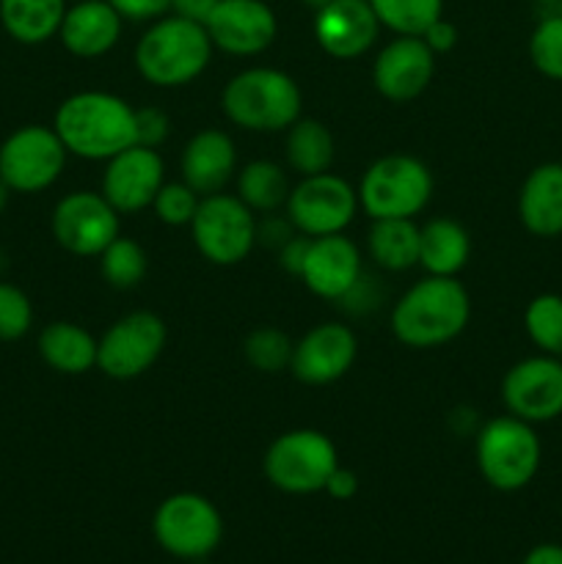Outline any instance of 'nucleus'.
Instances as JSON below:
<instances>
[{
    "mask_svg": "<svg viewBox=\"0 0 562 564\" xmlns=\"http://www.w3.org/2000/svg\"><path fill=\"white\" fill-rule=\"evenodd\" d=\"M472 301L457 275H424L391 308V334L413 350L450 345L466 330Z\"/></svg>",
    "mask_w": 562,
    "mask_h": 564,
    "instance_id": "obj_1",
    "label": "nucleus"
},
{
    "mask_svg": "<svg viewBox=\"0 0 562 564\" xmlns=\"http://www.w3.org/2000/svg\"><path fill=\"white\" fill-rule=\"evenodd\" d=\"M66 152L83 160H110L138 143L136 108L108 91H77L58 105L53 119Z\"/></svg>",
    "mask_w": 562,
    "mask_h": 564,
    "instance_id": "obj_2",
    "label": "nucleus"
},
{
    "mask_svg": "<svg viewBox=\"0 0 562 564\" xmlns=\"http://www.w3.org/2000/svg\"><path fill=\"white\" fill-rule=\"evenodd\" d=\"M213 39L202 22L160 17L136 44V66L158 88H180L196 80L213 58Z\"/></svg>",
    "mask_w": 562,
    "mask_h": 564,
    "instance_id": "obj_3",
    "label": "nucleus"
},
{
    "mask_svg": "<svg viewBox=\"0 0 562 564\" xmlns=\"http://www.w3.org/2000/svg\"><path fill=\"white\" fill-rule=\"evenodd\" d=\"M231 124L248 132L290 130L303 110L301 86L273 66H251L231 77L220 94Z\"/></svg>",
    "mask_w": 562,
    "mask_h": 564,
    "instance_id": "obj_4",
    "label": "nucleus"
},
{
    "mask_svg": "<svg viewBox=\"0 0 562 564\" xmlns=\"http://www.w3.org/2000/svg\"><path fill=\"white\" fill-rule=\"evenodd\" d=\"M474 455H477L479 474L490 488L516 494L538 477L543 446L532 424L507 413L479 427Z\"/></svg>",
    "mask_w": 562,
    "mask_h": 564,
    "instance_id": "obj_5",
    "label": "nucleus"
},
{
    "mask_svg": "<svg viewBox=\"0 0 562 564\" xmlns=\"http://www.w3.org/2000/svg\"><path fill=\"white\" fill-rule=\"evenodd\" d=\"M358 207L372 220L413 218L433 196V174L411 154L378 158L358 182Z\"/></svg>",
    "mask_w": 562,
    "mask_h": 564,
    "instance_id": "obj_6",
    "label": "nucleus"
},
{
    "mask_svg": "<svg viewBox=\"0 0 562 564\" xmlns=\"http://www.w3.org/2000/svg\"><path fill=\"white\" fill-rule=\"evenodd\" d=\"M339 466L334 441L312 427L281 433L264 452V477L275 490L290 496H312L325 490Z\"/></svg>",
    "mask_w": 562,
    "mask_h": 564,
    "instance_id": "obj_7",
    "label": "nucleus"
},
{
    "mask_svg": "<svg viewBox=\"0 0 562 564\" xmlns=\"http://www.w3.org/2000/svg\"><path fill=\"white\" fill-rule=\"evenodd\" d=\"M152 534L165 554L196 562L220 545L224 518L207 496L182 490L160 501L152 518Z\"/></svg>",
    "mask_w": 562,
    "mask_h": 564,
    "instance_id": "obj_8",
    "label": "nucleus"
},
{
    "mask_svg": "<svg viewBox=\"0 0 562 564\" xmlns=\"http://www.w3.org/2000/svg\"><path fill=\"white\" fill-rule=\"evenodd\" d=\"M257 213L229 193L202 196L191 220V235L196 251L218 268H231L248 259L257 246Z\"/></svg>",
    "mask_w": 562,
    "mask_h": 564,
    "instance_id": "obj_9",
    "label": "nucleus"
},
{
    "mask_svg": "<svg viewBox=\"0 0 562 564\" xmlns=\"http://www.w3.org/2000/svg\"><path fill=\"white\" fill-rule=\"evenodd\" d=\"M66 154L53 127L25 124L0 143V180L11 193H42L64 174Z\"/></svg>",
    "mask_w": 562,
    "mask_h": 564,
    "instance_id": "obj_10",
    "label": "nucleus"
},
{
    "mask_svg": "<svg viewBox=\"0 0 562 564\" xmlns=\"http://www.w3.org/2000/svg\"><path fill=\"white\" fill-rule=\"evenodd\" d=\"M284 207L298 235H342L358 213V191L342 176L323 171L303 176L290 191Z\"/></svg>",
    "mask_w": 562,
    "mask_h": 564,
    "instance_id": "obj_11",
    "label": "nucleus"
},
{
    "mask_svg": "<svg viewBox=\"0 0 562 564\" xmlns=\"http://www.w3.org/2000/svg\"><path fill=\"white\" fill-rule=\"evenodd\" d=\"M169 328L154 312H130L116 319L97 347V369L114 380L149 372L163 352Z\"/></svg>",
    "mask_w": 562,
    "mask_h": 564,
    "instance_id": "obj_12",
    "label": "nucleus"
},
{
    "mask_svg": "<svg viewBox=\"0 0 562 564\" xmlns=\"http://www.w3.org/2000/svg\"><path fill=\"white\" fill-rule=\"evenodd\" d=\"M50 229L72 257H99L119 237V213L102 193L75 191L55 204Z\"/></svg>",
    "mask_w": 562,
    "mask_h": 564,
    "instance_id": "obj_13",
    "label": "nucleus"
},
{
    "mask_svg": "<svg viewBox=\"0 0 562 564\" xmlns=\"http://www.w3.org/2000/svg\"><path fill=\"white\" fill-rule=\"evenodd\" d=\"M501 402L507 413L529 424L554 422L562 416V361L560 356L523 358L507 369L501 380Z\"/></svg>",
    "mask_w": 562,
    "mask_h": 564,
    "instance_id": "obj_14",
    "label": "nucleus"
},
{
    "mask_svg": "<svg viewBox=\"0 0 562 564\" xmlns=\"http://www.w3.org/2000/svg\"><path fill=\"white\" fill-rule=\"evenodd\" d=\"M163 182L165 165L158 149L132 143L130 149L108 160L102 174V191L99 193L114 204L116 213L132 215L152 207Z\"/></svg>",
    "mask_w": 562,
    "mask_h": 564,
    "instance_id": "obj_15",
    "label": "nucleus"
},
{
    "mask_svg": "<svg viewBox=\"0 0 562 564\" xmlns=\"http://www.w3.org/2000/svg\"><path fill=\"white\" fill-rule=\"evenodd\" d=\"M356 334L345 323H320L292 345L290 372L306 386L336 383L356 361Z\"/></svg>",
    "mask_w": 562,
    "mask_h": 564,
    "instance_id": "obj_16",
    "label": "nucleus"
},
{
    "mask_svg": "<svg viewBox=\"0 0 562 564\" xmlns=\"http://www.w3.org/2000/svg\"><path fill=\"white\" fill-rule=\"evenodd\" d=\"M213 47L229 55H259L275 42L279 20L264 0H218L204 22Z\"/></svg>",
    "mask_w": 562,
    "mask_h": 564,
    "instance_id": "obj_17",
    "label": "nucleus"
},
{
    "mask_svg": "<svg viewBox=\"0 0 562 564\" xmlns=\"http://www.w3.org/2000/svg\"><path fill=\"white\" fill-rule=\"evenodd\" d=\"M435 53L422 36H397L372 64V83L389 102H411L433 83Z\"/></svg>",
    "mask_w": 562,
    "mask_h": 564,
    "instance_id": "obj_18",
    "label": "nucleus"
},
{
    "mask_svg": "<svg viewBox=\"0 0 562 564\" xmlns=\"http://www.w3.org/2000/svg\"><path fill=\"white\" fill-rule=\"evenodd\" d=\"M380 22L369 0H331L314 11V39L331 58L350 61L378 42Z\"/></svg>",
    "mask_w": 562,
    "mask_h": 564,
    "instance_id": "obj_19",
    "label": "nucleus"
},
{
    "mask_svg": "<svg viewBox=\"0 0 562 564\" xmlns=\"http://www.w3.org/2000/svg\"><path fill=\"white\" fill-rule=\"evenodd\" d=\"M364 275L361 253L345 235H325L309 240L306 259L298 279L312 295L339 303Z\"/></svg>",
    "mask_w": 562,
    "mask_h": 564,
    "instance_id": "obj_20",
    "label": "nucleus"
},
{
    "mask_svg": "<svg viewBox=\"0 0 562 564\" xmlns=\"http://www.w3.org/2000/svg\"><path fill=\"white\" fill-rule=\"evenodd\" d=\"M121 25L125 20L108 0H75L66 6L58 36L75 58H99L119 44Z\"/></svg>",
    "mask_w": 562,
    "mask_h": 564,
    "instance_id": "obj_21",
    "label": "nucleus"
},
{
    "mask_svg": "<svg viewBox=\"0 0 562 564\" xmlns=\"http://www.w3.org/2000/svg\"><path fill=\"white\" fill-rule=\"evenodd\" d=\"M182 182L191 185L198 196L220 193L237 169V149L226 132L202 130L182 149Z\"/></svg>",
    "mask_w": 562,
    "mask_h": 564,
    "instance_id": "obj_22",
    "label": "nucleus"
},
{
    "mask_svg": "<svg viewBox=\"0 0 562 564\" xmlns=\"http://www.w3.org/2000/svg\"><path fill=\"white\" fill-rule=\"evenodd\" d=\"M518 218L534 237L562 235V163H543L529 171L518 191Z\"/></svg>",
    "mask_w": 562,
    "mask_h": 564,
    "instance_id": "obj_23",
    "label": "nucleus"
},
{
    "mask_svg": "<svg viewBox=\"0 0 562 564\" xmlns=\"http://www.w3.org/2000/svg\"><path fill=\"white\" fill-rule=\"evenodd\" d=\"M97 347L99 339L69 319H55L39 334V356L58 375L91 372L97 367Z\"/></svg>",
    "mask_w": 562,
    "mask_h": 564,
    "instance_id": "obj_24",
    "label": "nucleus"
},
{
    "mask_svg": "<svg viewBox=\"0 0 562 564\" xmlns=\"http://www.w3.org/2000/svg\"><path fill=\"white\" fill-rule=\"evenodd\" d=\"M472 257V237L457 220L433 218L419 229V264L428 275H457Z\"/></svg>",
    "mask_w": 562,
    "mask_h": 564,
    "instance_id": "obj_25",
    "label": "nucleus"
},
{
    "mask_svg": "<svg viewBox=\"0 0 562 564\" xmlns=\"http://www.w3.org/2000/svg\"><path fill=\"white\" fill-rule=\"evenodd\" d=\"M66 0H0V25L14 42L44 44L58 36Z\"/></svg>",
    "mask_w": 562,
    "mask_h": 564,
    "instance_id": "obj_26",
    "label": "nucleus"
},
{
    "mask_svg": "<svg viewBox=\"0 0 562 564\" xmlns=\"http://www.w3.org/2000/svg\"><path fill=\"white\" fill-rule=\"evenodd\" d=\"M369 257L378 268L402 273L419 264V226L413 218L372 220L367 235Z\"/></svg>",
    "mask_w": 562,
    "mask_h": 564,
    "instance_id": "obj_27",
    "label": "nucleus"
},
{
    "mask_svg": "<svg viewBox=\"0 0 562 564\" xmlns=\"http://www.w3.org/2000/svg\"><path fill=\"white\" fill-rule=\"evenodd\" d=\"M287 163L301 176L323 174L334 163V135L317 119H298L287 130Z\"/></svg>",
    "mask_w": 562,
    "mask_h": 564,
    "instance_id": "obj_28",
    "label": "nucleus"
},
{
    "mask_svg": "<svg viewBox=\"0 0 562 564\" xmlns=\"http://www.w3.org/2000/svg\"><path fill=\"white\" fill-rule=\"evenodd\" d=\"M290 191L284 169L273 160H253L237 174V198L253 213L273 215L275 209L284 207Z\"/></svg>",
    "mask_w": 562,
    "mask_h": 564,
    "instance_id": "obj_29",
    "label": "nucleus"
},
{
    "mask_svg": "<svg viewBox=\"0 0 562 564\" xmlns=\"http://www.w3.org/2000/svg\"><path fill=\"white\" fill-rule=\"evenodd\" d=\"M380 28L397 36H422L435 20L444 17V0H369Z\"/></svg>",
    "mask_w": 562,
    "mask_h": 564,
    "instance_id": "obj_30",
    "label": "nucleus"
},
{
    "mask_svg": "<svg viewBox=\"0 0 562 564\" xmlns=\"http://www.w3.org/2000/svg\"><path fill=\"white\" fill-rule=\"evenodd\" d=\"M99 273L114 290H136L149 273V257L141 242L130 237H116L102 253H99Z\"/></svg>",
    "mask_w": 562,
    "mask_h": 564,
    "instance_id": "obj_31",
    "label": "nucleus"
},
{
    "mask_svg": "<svg viewBox=\"0 0 562 564\" xmlns=\"http://www.w3.org/2000/svg\"><path fill=\"white\" fill-rule=\"evenodd\" d=\"M523 328L532 345L545 356H562V295L543 292L523 312Z\"/></svg>",
    "mask_w": 562,
    "mask_h": 564,
    "instance_id": "obj_32",
    "label": "nucleus"
},
{
    "mask_svg": "<svg viewBox=\"0 0 562 564\" xmlns=\"http://www.w3.org/2000/svg\"><path fill=\"white\" fill-rule=\"evenodd\" d=\"M292 345L295 341H290V336L281 334L279 328H257L248 334L246 345H242V356L257 372L275 375L281 369H290Z\"/></svg>",
    "mask_w": 562,
    "mask_h": 564,
    "instance_id": "obj_33",
    "label": "nucleus"
},
{
    "mask_svg": "<svg viewBox=\"0 0 562 564\" xmlns=\"http://www.w3.org/2000/svg\"><path fill=\"white\" fill-rule=\"evenodd\" d=\"M529 58L549 80L562 83V14H549L529 36Z\"/></svg>",
    "mask_w": 562,
    "mask_h": 564,
    "instance_id": "obj_34",
    "label": "nucleus"
},
{
    "mask_svg": "<svg viewBox=\"0 0 562 564\" xmlns=\"http://www.w3.org/2000/svg\"><path fill=\"white\" fill-rule=\"evenodd\" d=\"M198 202H202V196H198L191 185H185L182 180L163 182V187H160L158 196H154L152 209L154 215H158L160 224L191 226L193 215H196L198 209Z\"/></svg>",
    "mask_w": 562,
    "mask_h": 564,
    "instance_id": "obj_35",
    "label": "nucleus"
},
{
    "mask_svg": "<svg viewBox=\"0 0 562 564\" xmlns=\"http://www.w3.org/2000/svg\"><path fill=\"white\" fill-rule=\"evenodd\" d=\"M33 306L31 297L20 286L0 281V341H17L31 330Z\"/></svg>",
    "mask_w": 562,
    "mask_h": 564,
    "instance_id": "obj_36",
    "label": "nucleus"
},
{
    "mask_svg": "<svg viewBox=\"0 0 562 564\" xmlns=\"http://www.w3.org/2000/svg\"><path fill=\"white\" fill-rule=\"evenodd\" d=\"M169 116L158 108H141L136 110V130H138V143L143 147L158 149L160 143L169 138Z\"/></svg>",
    "mask_w": 562,
    "mask_h": 564,
    "instance_id": "obj_37",
    "label": "nucleus"
},
{
    "mask_svg": "<svg viewBox=\"0 0 562 564\" xmlns=\"http://www.w3.org/2000/svg\"><path fill=\"white\" fill-rule=\"evenodd\" d=\"M121 20L130 22H154L171 11V0H108Z\"/></svg>",
    "mask_w": 562,
    "mask_h": 564,
    "instance_id": "obj_38",
    "label": "nucleus"
},
{
    "mask_svg": "<svg viewBox=\"0 0 562 564\" xmlns=\"http://www.w3.org/2000/svg\"><path fill=\"white\" fill-rule=\"evenodd\" d=\"M422 39H424V44H428V47L433 50L435 55L450 53V50L457 44V28L452 25L450 20H444V17H441V20H435L433 25H430L428 31L422 33Z\"/></svg>",
    "mask_w": 562,
    "mask_h": 564,
    "instance_id": "obj_39",
    "label": "nucleus"
},
{
    "mask_svg": "<svg viewBox=\"0 0 562 564\" xmlns=\"http://www.w3.org/2000/svg\"><path fill=\"white\" fill-rule=\"evenodd\" d=\"M309 240H312V237L295 235L279 248V264L287 270V273L301 275L303 259H306V251H309Z\"/></svg>",
    "mask_w": 562,
    "mask_h": 564,
    "instance_id": "obj_40",
    "label": "nucleus"
},
{
    "mask_svg": "<svg viewBox=\"0 0 562 564\" xmlns=\"http://www.w3.org/2000/svg\"><path fill=\"white\" fill-rule=\"evenodd\" d=\"M325 494L334 501H350L358 494V477L350 468L336 466V471L331 474L328 482H325Z\"/></svg>",
    "mask_w": 562,
    "mask_h": 564,
    "instance_id": "obj_41",
    "label": "nucleus"
},
{
    "mask_svg": "<svg viewBox=\"0 0 562 564\" xmlns=\"http://www.w3.org/2000/svg\"><path fill=\"white\" fill-rule=\"evenodd\" d=\"M218 6V0H171V11L176 17H185L193 22H207V17L213 14V9Z\"/></svg>",
    "mask_w": 562,
    "mask_h": 564,
    "instance_id": "obj_42",
    "label": "nucleus"
},
{
    "mask_svg": "<svg viewBox=\"0 0 562 564\" xmlns=\"http://www.w3.org/2000/svg\"><path fill=\"white\" fill-rule=\"evenodd\" d=\"M521 564H562V545L540 543L523 556Z\"/></svg>",
    "mask_w": 562,
    "mask_h": 564,
    "instance_id": "obj_43",
    "label": "nucleus"
},
{
    "mask_svg": "<svg viewBox=\"0 0 562 564\" xmlns=\"http://www.w3.org/2000/svg\"><path fill=\"white\" fill-rule=\"evenodd\" d=\"M9 196H11V187L0 180V213H3L6 204H9Z\"/></svg>",
    "mask_w": 562,
    "mask_h": 564,
    "instance_id": "obj_44",
    "label": "nucleus"
},
{
    "mask_svg": "<svg viewBox=\"0 0 562 564\" xmlns=\"http://www.w3.org/2000/svg\"><path fill=\"white\" fill-rule=\"evenodd\" d=\"M301 3L309 6V9H312V11H317V9H323L325 3H331V0H301Z\"/></svg>",
    "mask_w": 562,
    "mask_h": 564,
    "instance_id": "obj_45",
    "label": "nucleus"
},
{
    "mask_svg": "<svg viewBox=\"0 0 562 564\" xmlns=\"http://www.w3.org/2000/svg\"><path fill=\"white\" fill-rule=\"evenodd\" d=\"M540 3H556V0H540Z\"/></svg>",
    "mask_w": 562,
    "mask_h": 564,
    "instance_id": "obj_46",
    "label": "nucleus"
}]
</instances>
